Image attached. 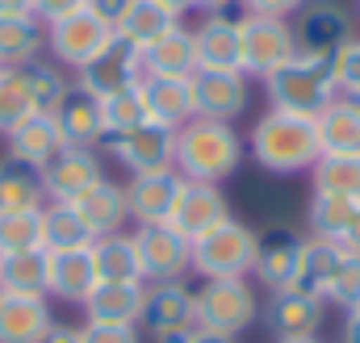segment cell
<instances>
[{"instance_id": "7dc6e473", "label": "cell", "mask_w": 360, "mask_h": 343, "mask_svg": "<svg viewBox=\"0 0 360 343\" xmlns=\"http://www.w3.org/2000/svg\"><path fill=\"white\" fill-rule=\"evenodd\" d=\"M126 4H130V0H84V8H89V13H96L101 21H109V25L126 13Z\"/></svg>"}, {"instance_id": "ba28073f", "label": "cell", "mask_w": 360, "mask_h": 343, "mask_svg": "<svg viewBox=\"0 0 360 343\" xmlns=\"http://www.w3.org/2000/svg\"><path fill=\"white\" fill-rule=\"evenodd\" d=\"M109 38H113V25L109 21H101L89 8H76V13H68V17H59V21L46 25V55L59 67L80 72Z\"/></svg>"}, {"instance_id": "83f0119b", "label": "cell", "mask_w": 360, "mask_h": 343, "mask_svg": "<svg viewBox=\"0 0 360 343\" xmlns=\"http://www.w3.org/2000/svg\"><path fill=\"white\" fill-rule=\"evenodd\" d=\"M139 88H143V101H147V117H151V122L180 130L184 122L197 117V113H193L188 80H180V76H143Z\"/></svg>"}, {"instance_id": "f546056e", "label": "cell", "mask_w": 360, "mask_h": 343, "mask_svg": "<svg viewBox=\"0 0 360 343\" xmlns=\"http://www.w3.org/2000/svg\"><path fill=\"white\" fill-rule=\"evenodd\" d=\"M172 25H180V17L172 8H164L160 0H130L126 13L113 21V34L126 38V42H134V46L143 51V46H151L155 38H164Z\"/></svg>"}, {"instance_id": "836d02e7", "label": "cell", "mask_w": 360, "mask_h": 343, "mask_svg": "<svg viewBox=\"0 0 360 343\" xmlns=\"http://www.w3.org/2000/svg\"><path fill=\"white\" fill-rule=\"evenodd\" d=\"M92 231L84 226V218L76 214V205L68 201H46L42 205V247L46 252H80L92 247Z\"/></svg>"}, {"instance_id": "44dd1931", "label": "cell", "mask_w": 360, "mask_h": 343, "mask_svg": "<svg viewBox=\"0 0 360 343\" xmlns=\"http://www.w3.org/2000/svg\"><path fill=\"white\" fill-rule=\"evenodd\" d=\"M306 222H310V239H331L344 252L360 256V201L314 193L310 209H306Z\"/></svg>"}, {"instance_id": "5bb4252c", "label": "cell", "mask_w": 360, "mask_h": 343, "mask_svg": "<svg viewBox=\"0 0 360 343\" xmlns=\"http://www.w3.org/2000/svg\"><path fill=\"white\" fill-rule=\"evenodd\" d=\"M297 46L302 51H319V55H335L344 42L356 38V17L340 4V0H306L297 8Z\"/></svg>"}, {"instance_id": "484cf974", "label": "cell", "mask_w": 360, "mask_h": 343, "mask_svg": "<svg viewBox=\"0 0 360 343\" xmlns=\"http://www.w3.org/2000/svg\"><path fill=\"white\" fill-rule=\"evenodd\" d=\"M96 289V264H92V247L80 252H51V276H46V297L68 302V306H84Z\"/></svg>"}, {"instance_id": "60d3db41", "label": "cell", "mask_w": 360, "mask_h": 343, "mask_svg": "<svg viewBox=\"0 0 360 343\" xmlns=\"http://www.w3.org/2000/svg\"><path fill=\"white\" fill-rule=\"evenodd\" d=\"M356 302H360V256L356 252H344L340 272H335V280H331V289H327V306L348 310V306H356Z\"/></svg>"}, {"instance_id": "7c38bea8", "label": "cell", "mask_w": 360, "mask_h": 343, "mask_svg": "<svg viewBox=\"0 0 360 343\" xmlns=\"http://www.w3.org/2000/svg\"><path fill=\"white\" fill-rule=\"evenodd\" d=\"M188 92H193V113L197 117L235 122L252 105V80L243 72H205V67H197L188 76Z\"/></svg>"}, {"instance_id": "603a6c76", "label": "cell", "mask_w": 360, "mask_h": 343, "mask_svg": "<svg viewBox=\"0 0 360 343\" xmlns=\"http://www.w3.org/2000/svg\"><path fill=\"white\" fill-rule=\"evenodd\" d=\"M51 327H55L51 297L0 293V343H42Z\"/></svg>"}, {"instance_id": "9a60e30c", "label": "cell", "mask_w": 360, "mask_h": 343, "mask_svg": "<svg viewBox=\"0 0 360 343\" xmlns=\"http://www.w3.org/2000/svg\"><path fill=\"white\" fill-rule=\"evenodd\" d=\"M260 318L276 339L319 335L323 323H327V302L314 297V293H302V289H276V293H269Z\"/></svg>"}, {"instance_id": "6da1fadb", "label": "cell", "mask_w": 360, "mask_h": 343, "mask_svg": "<svg viewBox=\"0 0 360 343\" xmlns=\"http://www.w3.org/2000/svg\"><path fill=\"white\" fill-rule=\"evenodd\" d=\"M243 143L252 147V160H256L264 172H272V176L310 172L314 164H319V155H323L319 117L285 113V109H264Z\"/></svg>"}, {"instance_id": "e575fe53", "label": "cell", "mask_w": 360, "mask_h": 343, "mask_svg": "<svg viewBox=\"0 0 360 343\" xmlns=\"http://www.w3.org/2000/svg\"><path fill=\"white\" fill-rule=\"evenodd\" d=\"M319 138H323V155H360V109L335 96L319 113Z\"/></svg>"}, {"instance_id": "ffe728a7", "label": "cell", "mask_w": 360, "mask_h": 343, "mask_svg": "<svg viewBox=\"0 0 360 343\" xmlns=\"http://www.w3.org/2000/svg\"><path fill=\"white\" fill-rule=\"evenodd\" d=\"M180 184H184V176H180L176 168L130 176V184H126L130 222H134V226H147V222H168V214H172V205H176Z\"/></svg>"}, {"instance_id": "30bf717a", "label": "cell", "mask_w": 360, "mask_h": 343, "mask_svg": "<svg viewBox=\"0 0 360 343\" xmlns=\"http://www.w3.org/2000/svg\"><path fill=\"white\" fill-rule=\"evenodd\" d=\"M139 80H143V51L134 42L117 38V34L76 72V84L92 96H113L122 88H134Z\"/></svg>"}, {"instance_id": "f1b7e54d", "label": "cell", "mask_w": 360, "mask_h": 343, "mask_svg": "<svg viewBox=\"0 0 360 343\" xmlns=\"http://www.w3.org/2000/svg\"><path fill=\"white\" fill-rule=\"evenodd\" d=\"M340 259H344V247L331 243V239H310L306 235V247H302V259H297V276L289 289H302V293H314L327 302V289L340 272Z\"/></svg>"}, {"instance_id": "1f68e13d", "label": "cell", "mask_w": 360, "mask_h": 343, "mask_svg": "<svg viewBox=\"0 0 360 343\" xmlns=\"http://www.w3.org/2000/svg\"><path fill=\"white\" fill-rule=\"evenodd\" d=\"M46 276H51V252H46V247L0 256V293L46 297Z\"/></svg>"}, {"instance_id": "b9f144b4", "label": "cell", "mask_w": 360, "mask_h": 343, "mask_svg": "<svg viewBox=\"0 0 360 343\" xmlns=\"http://www.w3.org/2000/svg\"><path fill=\"white\" fill-rule=\"evenodd\" d=\"M331 63H335V84H340V96H360V38L344 42V46L331 55Z\"/></svg>"}, {"instance_id": "ee69618b", "label": "cell", "mask_w": 360, "mask_h": 343, "mask_svg": "<svg viewBox=\"0 0 360 343\" xmlns=\"http://www.w3.org/2000/svg\"><path fill=\"white\" fill-rule=\"evenodd\" d=\"M306 0H239L243 13H260V17H297Z\"/></svg>"}, {"instance_id": "7bdbcfd3", "label": "cell", "mask_w": 360, "mask_h": 343, "mask_svg": "<svg viewBox=\"0 0 360 343\" xmlns=\"http://www.w3.org/2000/svg\"><path fill=\"white\" fill-rule=\"evenodd\" d=\"M80 343H143L139 327H101V323H84L80 327Z\"/></svg>"}, {"instance_id": "f907efd6", "label": "cell", "mask_w": 360, "mask_h": 343, "mask_svg": "<svg viewBox=\"0 0 360 343\" xmlns=\"http://www.w3.org/2000/svg\"><path fill=\"white\" fill-rule=\"evenodd\" d=\"M0 17H34V0H0Z\"/></svg>"}, {"instance_id": "f6af8a7d", "label": "cell", "mask_w": 360, "mask_h": 343, "mask_svg": "<svg viewBox=\"0 0 360 343\" xmlns=\"http://www.w3.org/2000/svg\"><path fill=\"white\" fill-rule=\"evenodd\" d=\"M76 8H84V0H34V17L42 25H51V21H59V17H68Z\"/></svg>"}, {"instance_id": "f5cc1de1", "label": "cell", "mask_w": 360, "mask_h": 343, "mask_svg": "<svg viewBox=\"0 0 360 343\" xmlns=\"http://www.w3.org/2000/svg\"><path fill=\"white\" fill-rule=\"evenodd\" d=\"M160 4H164V8H172V13H176V17H184V13H188V8H197V4H193V0H160Z\"/></svg>"}, {"instance_id": "bcb514c9", "label": "cell", "mask_w": 360, "mask_h": 343, "mask_svg": "<svg viewBox=\"0 0 360 343\" xmlns=\"http://www.w3.org/2000/svg\"><path fill=\"white\" fill-rule=\"evenodd\" d=\"M155 343H235V339H226V335H214V331H205V327H188V331H176V335H168V339H155Z\"/></svg>"}, {"instance_id": "3957f363", "label": "cell", "mask_w": 360, "mask_h": 343, "mask_svg": "<svg viewBox=\"0 0 360 343\" xmlns=\"http://www.w3.org/2000/svg\"><path fill=\"white\" fill-rule=\"evenodd\" d=\"M264 96H269V109H285V113L319 117V113L340 96L331 55L297 51L285 67H276L269 80H264Z\"/></svg>"}, {"instance_id": "816d5d0a", "label": "cell", "mask_w": 360, "mask_h": 343, "mask_svg": "<svg viewBox=\"0 0 360 343\" xmlns=\"http://www.w3.org/2000/svg\"><path fill=\"white\" fill-rule=\"evenodd\" d=\"M193 4H197L201 13H226V8H231V4H239V0H193Z\"/></svg>"}, {"instance_id": "681fc988", "label": "cell", "mask_w": 360, "mask_h": 343, "mask_svg": "<svg viewBox=\"0 0 360 343\" xmlns=\"http://www.w3.org/2000/svg\"><path fill=\"white\" fill-rule=\"evenodd\" d=\"M344 343H360V302L344 310Z\"/></svg>"}, {"instance_id": "db71d44e", "label": "cell", "mask_w": 360, "mask_h": 343, "mask_svg": "<svg viewBox=\"0 0 360 343\" xmlns=\"http://www.w3.org/2000/svg\"><path fill=\"white\" fill-rule=\"evenodd\" d=\"M276 343H323L319 335H302V339H276Z\"/></svg>"}, {"instance_id": "cb8c5ba5", "label": "cell", "mask_w": 360, "mask_h": 343, "mask_svg": "<svg viewBox=\"0 0 360 343\" xmlns=\"http://www.w3.org/2000/svg\"><path fill=\"white\" fill-rule=\"evenodd\" d=\"M76 214L84 218V226L92 231V239H101V235H117V231H126V222H130V205H126V184H117V180H96L89 193H80L76 201Z\"/></svg>"}, {"instance_id": "52a82bcc", "label": "cell", "mask_w": 360, "mask_h": 343, "mask_svg": "<svg viewBox=\"0 0 360 343\" xmlns=\"http://www.w3.org/2000/svg\"><path fill=\"white\" fill-rule=\"evenodd\" d=\"M143 280H184L193 272V243L168 222H147L130 231Z\"/></svg>"}, {"instance_id": "8992f818", "label": "cell", "mask_w": 360, "mask_h": 343, "mask_svg": "<svg viewBox=\"0 0 360 343\" xmlns=\"http://www.w3.org/2000/svg\"><path fill=\"white\" fill-rule=\"evenodd\" d=\"M239 51H243V76L269 80L276 67H285L302 46L293 34L289 17H260V13H239Z\"/></svg>"}, {"instance_id": "d6a6232c", "label": "cell", "mask_w": 360, "mask_h": 343, "mask_svg": "<svg viewBox=\"0 0 360 343\" xmlns=\"http://www.w3.org/2000/svg\"><path fill=\"white\" fill-rule=\"evenodd\" d=\"M46 25L38 17H0V67H25L42 59Z\"/></svg>"}, {"instance_id": "2e32d148", "label": "cell", "mask_w": 360, "mask_h": 343, "mask_svg": "<svg viewBox=\"0 0 360 343\" xmlns=\"http://www.w3.org/2000/svg\"><path fill=\"white\" fill-rule=\"evenodd\" d=\"M222 218H231V201L222 193V184H210V180H184L176 193V205L168 214V226H176L180 235L193 243L197 235L214 231Z\"/></svg>"}, {"instance_id": "74e56055", "label": "cell", "mask_w": 360, "mask_h": 343, "mask_svg": "<svg viewBox=\"0 0 360 343\" xmlns=\"http://www.w3.org/2000/svg\"><path fill=\"white\" fill-rule=\"evenodd\" d=\"M34 113H38V105H34V92L25 84V72L21 67H0V138Z\"/></svg>"}, {"instance_id": "277c9868", "label": "cell", "mask_w": 360, "mask_h": 343, "mask_svg": "<svg viewBox=\"0 0 360 343\" xmlns=\"http://www.w3.org/2000/svg\"><path fill=\"white\" fill-rule=\"evenodd\" d=\"M193 306H197V327L239 339L243 331H252L260 323V285L252 276H218V280H201V289H193Z\"/></svg>"}, {"instance_id": "c3c4849f", "label": "cell", "mask_w": 360, "mask_h": 343, "mask_svg": "<svg viewBox=\"0 0 360 343\" xmlns=\"http://www.w3.org/2000/svg\"><path fill=\"white\" fill-rule=\"evenodd\" d=\"M42 343H80V327H72V323H55V327L42 335Z\"/></svg>"}, {"instance_id": "d590c367", "label": "cell", "mask_w": 360, "mask_h": 343, "mask_svg": "<svg viewBox=\"0 0 360 343\" xmlns=\"http://www.w3.org/2000/svg\"><path fill=\"white\" fill-rule=\"evenodd\" d=\"M92 264H96V280H143L139 272V252L130 231L117 235H101L92 243Z\"/></svg>"}, {"instance_id": "ac0fdd59", "label": "cell", "mask_w": 360, "mask_h": 343, "mask_svg": "<svg viewBox=\"0 0 360 343\" xmlns=\"http://www.w3.org/2000/svg\"><path fill=\"white\" fill-rule=\"evenodd\" d=\"M193 42H197V67H205V72H243L239 17L205 13L193 30Z\"/></svg>"}, {"instance_id": "4dcf8cb0", "label": "cell", "mask_w": 360, "mask_h": 343, "mask_svg": "<svg viewBox=\"0 0 360 343\" xmlns=\"http://www.w3.org/2000/svg\"><path fill=\"white\" fill-rule=\"evenodd\" d=\"M46 205V188H42V172L4 155L0 160V214H17V209H42Z\"/></svg>"}, {"instance_id": "7a4b0ae2", "label": "cell", "mask_w": 360, "mask_h": 343, "mask_svg": "<svg viewBox=\"0 0 360 343\" xmlns=\"http://www.w3.org/2000/svg\"><path fill=\"white\" fill-rule=\"evenodd\" d=\"M243 164V134L235 122L218 117H193L176 130V172L184 180H210L222 184Z\"/></svg>"}, {"instance_id": "11a10c76", "label": "cell", "mask_w": 360, "mask_h": 343, "mask_svg": "<svg viewBox=\"0 0 360 343\" xmlns=\"http://www.w3.org/2000/svg\"><path fill=\"white\" fill-rule=\"evenodd\" d=\"M356 21H360V0H356Z\"/></svg>"}, {"instance_id": "7402d4cb", "label": "cell", "mask_w": 360, "mask_h": 343, "mask_svg": "<svg viewBox=\"0 0 360 343\" xmlns=\"http://www.w3.org/2000/svg\"><path fill=\"white\" fill-rule=\"evenodd\" d=\"M51 117H55V126H59V134H63L68 147H96V143H105L101 96L84 92L76 80H72V88H68V96L55 105Z\"/></svg>"}, {"instance_id": "9c48e42d", "label": "cell", "mask_w": 360, "mask_h": 343, "mask_svg": "<svg viewBox=\"0 0 360 343\" xmlns=\"http://www.w3.org/2000/svg\"><path fill=\"white\" fill-rule=\"evenodd\" d=\"M109 155L117 160V168H126L130 176H143V172H164L176 168V130L172 126H160V122H143L126 134H113L105 138Z\"/></svg>"}, {"instance_id": "e0dca14e", "label": "cell", "mask_w": 360, "mask_h": 343, "mask_svg": "<svg viewBox=\"0 0 360 343\" xmlns=\"http://www.w3.org/2000/svg\"><path fill=\"white\" fill-rule=\"evenodd\" d=\"M96 180H105V164L96 155V147H63L46 168H42V188L46 201H76L80 193H89Z\"/></svg>"}, {"instance_id": "f35d334b", "label": "cell", "mask_w": 360, "mask_h": 343, "mask_svg": "<svg viewBox=\"0 0 360 343\" xmlns=\"http://www.w3.org/2000/svg\"><path fill=\"white\" fill-rule=\"evenodd\" d=\"M101 117H105V138L113 134H126L134 126L147 122V101H143V88H122L113 96H101Z\"/></svg>"}, {"instance_id": "d6986e66", "label": "cell", "mask_w": 360, "mask_h": 343, "mask_svg": "<svg viewBox=\"0 0 360 343\" xmlns=\"http://www.w3.org/2000/svg\"><path fill=\"white\" fill-rule=\"evenodd\" d=\"M143 293L147 280H96L89 297H84V323L101 327H139L143 314Z\"/></svg>"}, {"instance_id": "d4e9b609", "label": "cell", "mask_w": 360, "mask_h": 343, "mask_svg": "<svg viewBox=\"0 0 360 343\" xmlns=\"http://www.w3.org/2000/svg\"><path fill=\"white\" fill-rule=\"evenodd\" d=\"M4 147H8L13 160H21V164H30V168L42 172L68 143H63V134H59V126H55L51 113H34V117H25L17 130L4 134Z\"/></svg>"}, {"instance_id": "ab89813d", "label": "cell", "mask_w": 360, "mask_h": 343, "mask_svg": "<svg viewBox=\"0 0 360 343\" xmlns=\"http://www.w3.org/2000/svg\"><path fill=\"white\" fill-rule=\"evenodd\" d=\"M34 247H42V209L0 214V256H8V252H34Z\"/></svg>"}, {"instance_id": "8fae6325", "label": "cell", "mask_w": 360, "mask_h": 343, "mask_svg": "<svg viewBox=\"0 0 360 343\" xmlns=\"http://www.w3.org/2000/svg\"><path fill=\"white\" fill-rule=\"evenodd\" d=\"M197 327V306H193V289L184 280H147L143 293V314H139V331L151 339H168L176 331Z\"/></svg>"}, {"instance_id": "8d00e7d4", "label": "cell", "mask_w": 360, "mask_h": 343, "mask_svg": "<svg viewBox=\"0 0 360 343\" xmlns=\"http://www.w3.org/2000/svg\"><path fill=\"white\" fill-rule=\"evenodd\" d=\"M310 184L314 193L360 201V155H319V164L310 168Z\"/></svg>"}, {"instance_id": "4316f807", "label": "cell", "mask_w": 360, "mask_h": 343, "mask_svg": "<svg viewBox=\"0 0 360 343\" xmlns=\"http://www.w3.org/2000/svg\"><path fill=\"white\" fill-rule=\"evenodd\" d=\"M197 72V42L193 30L180 21L164 38H155L151 46H143V76H180L188 80Z\"/></svg>"}, {"instance_id": "4fadbf2b", "label": "cell", "mask_w": 360, "mask_h": 343, "mask_svg": "<svg viewBox=\"0 0 360 343\" xmlns=\"http://www.w3.org/2000/svg\"><path fill=\"white\" fill-rule=\"evenodd\" d=\"M302 247H306V235H302L297 226H269V231H260V239H256V264H252V280H256L264 293L289 289L293 276H297Z\"/></svg>"}, {"instance_id": "5b68a950", "label": "cell", "mask_w": 360, "mask_h": 343, "mask_svg": "<svg viewBox=\"0 0 360 343\" xmlns=\"http://www.w3.org/2000/svg\"><path fill=\"white\" fill-rule=\"evenodd\" d=\"M256 239L260 231H252L239 218H222L214 231L193 239V272L201 280H218V276H252L256 264Z\"/></svg>"}]
</instances>
